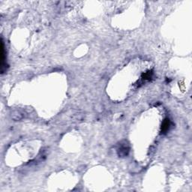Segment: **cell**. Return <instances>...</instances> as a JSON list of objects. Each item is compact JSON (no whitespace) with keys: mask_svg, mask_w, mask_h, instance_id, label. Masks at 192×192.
I'll use <instances>...</instances> for the list:
<instances>
[{"mask_svg":"<svg viewBox=\"0 0 192 192\" xmlns=\"http://www.w3.org/2000/svg\"><path fill=\"white\" fill-rule=\"evenodd\" d=\"M129 146L128 144L125 142L124 143H121L119 145V147L118 148V154L119 156L121 157H125L128 156L129 152Z\"/></svg>","mask_w":192,"mask_h":192,"instance_id":"6da1fadb","label":"cell"},{"mask_svg":"<svg viewBox=\"0 0 192 192\" xmlns=\"http://www.w3.org/2000/svg\"><path fill=\"white\" fill-rule=\"evenodd\" d=\"M5 46H4V42L2 40L1 41V70L2 71H3L4 68L5 67V60H6V56H5Z\"/></svg>","mask_w":192,"mask_h":192,"instance_id":"7a4b0ae2","label":"cell"},{"mask_svg":"<svg viewBox=\"0 0 192 192\" xmlns=\"http://www.w3.org/2000/svg\"><path fill=\"white\" fill-rule=\"evenodd\" d=\"M170 127V121L169 119H165L161 125V133L162 134H165L169 131Z\"/></svg>","mask_w":192,"mask_h":192,"instance_id":"3957f363","label":"cell"}]
</instances>
